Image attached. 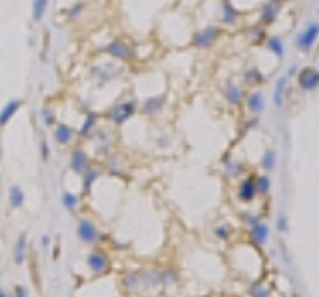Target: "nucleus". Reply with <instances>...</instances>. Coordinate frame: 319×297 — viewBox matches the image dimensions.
I'll list each match as a JSON object with an SVG mask.
<instances>
[{"mask_svg": "<svg viewBox=\"0 0 319 297\" xmlns=\"http://www.w3.org/2000/svg\"><path fill=\"white\" fill-rule=\"evenodd\" d=\"M138 114V100L136 98H124V100H118L116 104H112L106 112H104V118L116 126H124L126 122H130L134 116Z\"/></svg>", "mask_w": 319, "mask_h": 297, "instance_id": "f257e3e1", "label": "nucleus"}, {"mask_svg": "<svg viewBox=\"0 0 319 297\" xmlns=\"http://www.w3.org/2000/svg\"><path fill=\"white\" fill-rule=\"evenodd\" d=\"M104 52H106L110 58H114L116 62H122V64H130V62L136 58V52H134L132 44L126 42L124 38H114V40H110L108 44L104 46Z\"/></svg>", "mask_w": 319, "mask_h": 297, "instance_id": "f03ea898", "label": "nucleus"}, {"mask_svg": "<svg viewBox=\"0 0 319 297\" xmlns=\"http://www.w3.org/2000/svg\"><path fill=\"white\" fill-rule=\"evenodd\" d=\"M222 38V28L216 24H209L205 28H200L192 34V46L198 50H207Z\"/></svg>", "mask_w": 319, "mask_h": 297, "instance_id": "7ed1b4c3", "label": "nucleus"}, {"mask_svg": "<svg viewBox=\"0 0 319 297\" xmlns=\"http://www.w3.org/2000/svg\"><path fill=\"white\" fill-rule=\"evenodd\" d=\"M166 102H168V98H166V94H156V96H148V98H144L140 104H138V112L144 116H158L160 112H164V108H166Z\"/></svg>", "mask_w": 319, "mask_h": 297, "instance_id": "20e7f679", "label": "nucleus"}, {"mask_svg": "<svg viewBox=\"0 0 319 297\" xmlns=\"http://www.w3.org/2000/svg\"><path fill=\"white\" fill-rule=\"evenodd\" d=\"M319 38V22H311L303 32H299L296 38V48L299 52H309Z\"/></svg>", "mask_w": 319, "mask_h": 297, "instance_id": "39448f33", "label": "nucleus"}, {"mask_svg": "<svg viewBox=\"0 0 319 297\" xmlns=\"http://www.w3.org/2000/svg\"><path fill=\"white\" fill-rule=\"evenodd\" d=\"M297 86L303 92H315L319 88V70L311 66L297 70Z\"/></svg>", "mask_w": 319, "mask_h": 297, "instance_id": "423d86ee", "label": "nucleus"}, {"mask_svg": "<svg viewBox=\"0 0 319 297\" xmlns=\"http://www.w3.org/2000/svg\"><path fill=\"white\" fill-rule=\"evenodd\" d=\"M90 168V156L84 148H74L70 152V170L78 176H82Z\"/></svg>", "mask_w": 319, "mask_h": 297, "instance_id": "0eeeda50", "label": "nucleus"}, {"mask_svg": "<svg viewBox=\"0 0 319 297\" xmlns=\"http://www.w3.org/2000/svg\"><path fill=\"white\" fill-rule=\"evenodd\" d=\"M52 138L58 146H70L76 138V128H72L70 124H62V122H56L54 128H52Z\"/></svg>", "mask_w": 319, "mask_h": 297, "instance_id": "6e6552de", "label": "nucleus"}, {"mask_svg": "<svg viewBox=\"0 0 319 297\" xmlns=\"http://www.w3.org/2000/svg\"><path fill=\"white\" fill-rule=\"evenodd\" d=\"M116 74H118V68L110 66V64H108V66H106V64H96V66H92V78H94V82H96L98 88H102V86H106L108 82H112Z\"/></svg>", "mask_w": 319, "mask_h": 297, "instance_id": "1a4fd4ad", "label": "nucleus"}, {"mask_svg": "<svg viewBox=\"0 0 319 297\" xmlns=\"http://www.w3.org/2000/svg\"><path fill=\"white\" fill-rule=\"evenodd\" d=\"M78 237L82 244H96L100 237V231L96 228V224L92 220H80L78 222Z\"/></svg>", "mask_w": 319, "mask_h": 297, "instance_id": "9d476101", "label": "nucleus"}, {"mask_svg": "<svg viewBox=\"0 0 319 297\" xmlns=\"http://www.w3.org/2000/svg\"><path fill=\"white\" fill-rule=\"evenodd\" d=\"M220 22L224 26H235L240 22V12L231 0H220Z\"/></svg>", "mask_w": 319, "mask_h": 297, "instance_id": "9b49d317", "label": "nucleus"}, {"mask_svg": "<svg viewBox=\"0 0 319 297\" xmlns=\"http://www.w3.org/2000/svg\"><path fill=\"white\" fill-rule=\"evenodd\" d=\"M279 10H281V0H268L261 6V12H259V22H261V26L274 24L277 20Z\"/></svg>", "mask_w": 319, "mask_h": 297, "instance_id": "f8f14e48", "label": "nucleus"}, {"mask_svg": "<svg viewBox=\"0 0 319 297\" xmlns=\"http://www.w3.org/2000/svg\"><path fill=\"white\" fill-rule=\"evenodd\" d=\"M20 108H22V100H18V98H10V100L0 108V128L8 126L10 120L20 112Z\"/></svg>", "mask_w": 319, "mask_h": 297, "instance_id": "ddd939ff", "label": "nucleus"}, {"mask_svg": "<svg viewBox=\"0 0 319 297\" xmlns=\"http://www.w3.org/2000/svg\"><path fill=\"white\" fill-rule=\"evenodd\" d=\"M224 100L228 102L229 106H240L244 100H246V92L244 88L240 86V84H235V82H226V86H224Z\"/></svg>", "mask_w": 319, "mask_h": 297, "instance_id": "4468645a", "label": "nucleus"}, {"mask_svg": "<svg viewBox=\"0 0 319 297\" xmlns=\"http://www.w3.org/2000/svg\"><path fill=\"white\" fill-rule=\"evenodd\" d=\"M98 120H100L98 112H94V110H88V112L84 114V120H82L80 128L76 130V134H78L80 138H90L92 134L96 132V128H98Z\"/></svg>", "mask_w": 319, "mask_h": 297, "instance_id": "2eb2a0df", "label": "nucleus"}, {"mask_svg": "<svg viewBox=\"0 0 319 297\" xmlns=\"http://www.w3.org/2000/svg\"><path fill=\"white\" fill-rule=\"evenodd\" d=\"M246 108H248V112L253 116H259L263 110H265V96H263V92L255 90V92H250L248 96H246Z\"/></svg>", "mask_w": 319, "mask_h": 297, "instance_id": "dca6fc26", "label": "nucleus"}, {"mask_svg": "<svg viewBox=\"0 0 319 297\" xmlns=\"http://www.w3.org/2000/svg\"><path fill=\"white\" fill-rule=\"evenodd\" d=\"M88 267H90L92 274L96 275H102L108 272V267H110V263H108V257H106V253L102 252H92L88 255Z\"/></svg>", "mask_w": 319, "mask_h": 297, "instance_id": "f3484780", "label": "nucleus"}, {"mask_svg": "<svg viewBox=\"0 0 319 297\" xmlns=\"http://www.w3.org/2000/svg\"><path fill=\"white\" fill-rule=\"evenodd\" d=\"M287 88H289V78L283 74L275 80L274 84V106L275 108H283L285 104V96H287Z\"/></svg>", "mask_w": 319, "mask_h": 297, "instance_id": "a211bd4d", "label": "nucleus"}, {"mask_svg": "<svg viewBox=\"0 0 319 297\" xmlns=\"http://www.w3.org/2000/svg\"><path fill=\"white\" fill-rule=\"evenodd\" d=\"M250 226H251V239H253L257 246L265 244V241H268V235H270L268 224H263V222L255 220V218H250Z\"/></svg>", "mask_w": 319, "mask_h": 297, "instance_id": "6ab92c4d", "label": "nucleus"}, {"mask_svg": "<svg viewBox=\"0 0 319 297\" xmlns=\"http://www.w3.org/2000/svg\"><path fill=\"white\" fill-rule=\"evenodd\" d=\"M257 196V187H255V178H246L244 182L240 183V190H237V198L244 202V204H250L255 200Z\"/></svg>", "mask_w": 319, "mask_h": 297, "instance_id": "aec40b11", "label": "nucleus"}, {"mask_svg": "<svg viewBox=\"0 0 319 297\" xmlns=\"http://www.w3.org/2000/svg\"><path fill=\"white\" fill-rule=\"evenodd\" d=\"M102 176V168H88L84 174H82V192L84 194H90L92 185H94V182L98 180Z\"/></svg>", "mask_w": 319, "mask_h": 297, "instance_id": "412c9836", "label": "nucleus"}, {"mask_svg": "<svg viewBox=\"0 0 319 297\" xmlns=\"http://www.w3.org/2000/svg\"><path fill=\"white\" fill-rule=\"evenodd\" d=\"M8 204H10V207H14V209L24 206V192L18 183L10 185V190H8Z\"/></svg>", "mask_w": 319, "mask_h": 297, "instance_id": "4be33fe9", "label": "nucleus"}, {"mask_svg": "<svg viewBox=\"0 0 319 297\" xmlns=\"http://www.w3.org/2000/svg\"><path fill=\"white\" fill-rule=\"evenodd\" d=\"M48 2L50 0H32V22L34 24H40L44 20Z\"/></svg>", "mask_w": 319, "mask_h": 297, "instance_id": "5701e85b", "label": "nucleus"}, {"mask_svg": "<svg viewBox=\"0 0 319 297\" xmlns=\"http://www.w3.org/2000/svg\"><path fill=\"white\" fill-rule=\"evenodd\" d=\"M265 46H268V50L275 54L277 58H283V54H285V44H283V40L279 38V36H268L265 38Z\"/></svg>", "mask_w": 319, "mask_h": 297, "instance_id": "b1692460", "label": "nucleus"}, {"mask_svg": "<svg viewBox=\"0 0 319 297\" xmlns=\"http://www.w3.org/2000/svg\"><path fill=\"white\" fill-rule=\"evenodd\" d=\"M244 82L246 84H261L263 82V74H261V70L257 68V66H251V68L246 70V74H244Z\"/></svg>", "mask_w": 319, "mask_h": 297, "instance_id": "393cba45", "label": "nucleus"}, {"mask_svg": "<svg viewBox=\"0 0 319 297\" xmlns=\"http://www.w3.org/2000/svg\"><path fill=\"white\" fill-rule=\"evenodd\" d=\"M86 10V2H82V0H76V2H72L70 4V8L66 10V18L68 20H78L80 16H82V12Z\"/></svg>", "mask_w": 319, "mask_h": 297, "instance_id": "a878e982", "label": "nucleus"}, {"mask_svg": "<svg viewBox=\"0 0 319 297\" xmlns=\"http://www.w3.org/2000/svg\"><path fill=\"white\" fill-rule=\"evenodd\" d=\"M24 255H26V233H20V237L16 239V246H14V261L18 265L24 263Z\"/></svg>", "mask_w": 319, "mask_h": 297, "instance_id": "bb28decb", "label": "nucleus"}, {"mask_svg": "<svg viewBox=\"0 0 319 297\" xmlns=\"http://www.w3.org/2000/svg\"><path fill=\"white\" fill-rule=\"evenodd\" d=\"M38 114H40V120H42V124H44L46 128H54V124L58 122V120H56V112H54L50 106H42Z\"/></svg>", "mask_w": 319, "mask_h": 297, "instance_id": "cd10ccee", "label": "nucleus"}, {"mask_svg": "<svg viewBox=\"0 0 319 297\" xmlns=\"http://www.w3.org/2000/svg\"><path fill=\"white\" fill-rule=\"evenodd\" d=\"M60 202H62V206L66 207L68 211H74L76 207L80 206V200H78V196H76V194H72V192H62V196H60Z\"/></svg>", "mask_w": 319, "mask_h": 297, "instance_id": "c85d7f7f", "label": "nucleus"}, {"mask_svg": "<svg viewBox=\"0 0 319 297\" xmlns=\"http://www.w3.org/2000/svg\"><path fill=\"white\" fill-rule=\"evenodd\" d=\"M275 166H277V154H275L274 150H268L263 154V158H261V168L265 172H272V170H275Z\"/></svg>", "mask_w": 319, "mask_h": 297, "instance_id": "c756f323", "label": "nucleus"}, {"mask_svg": "<svg viewBox=\"0 0 319 297\" xmlns=\"http://www.w3.org/2000/svg\"><path fill=\"white\" fill-rule=\"evenodd\" d=\"M255 187H257V194L268 196L270 190H272V180H270V176H257V178H255Z\"/></svg>", "mask_w": 319, "mask_h": 297, "instance_id": "7c9ffc66", "label": "nucleus"}, {"mask_svg": "<svg viewBox=\"0 0 319 297\" xmlns=\"http://www.w3.org/2000/svg\"><path fill=\"white\" fill-rule=\"evenodd\" d=\"M250 36L253 42H261V40H265L268 38V34H265V30H263V26H253L250 30Z\"/></svg>", "mask_w": 319, "mask_h": 297, "instance_id": "2f4dec72", "label": "nucleus"}, {"mask_svg": "<svg viewBox=\"0 0 319 297\" xmlns=\"http://www.w3.org/2000/svg\"><path fill=\"white\" fill-rule=\"evenodd\" d=\"M251 297H270V289L263 287L261 283H255V285L251 287Z\"/></svg>", "mask_w": 319, "mask_h": 297, "instance_id": "473e14b6", "label": "nucleus"}, {"mask_svg": "<svg viewBox=\"0 0 319 297\" xmlns=\"http://www.w3.org/2000/svg\"><path fill=\"white\" fill-rule=\"evenodd\" d=\"M226 164H228V172H226L228 178H235V176L242 172V166H240L237 161H233V164H231V161H226Z\"/></svg>", "mask_w": 319, "mask_h": 297, "instance_id": "72a5a7b5", "label": "nucleus"}, {"mask_svg": "<svg viewBox=\"0 0 319 297\" xmlns=\"http://www.w3.org/2000/svg\"><path fill=\"white\" fill-rule=\"evenodd\" d=\"M40 156H42L44 161H48V158H50V146H48V142H46L44 138L40 140Z\"/></svg>", "mask_w": 319, "mask_h": 297, "instance_id": "f704fd0d", "label": "nucleus"}, {"mask_svg": "<svg viewBox=\"0 0 319 297\" xmlns=\"http://www.w3.org/2000/svg\"><path fill=\"white\" fill-rule=\"evenodd\" d=\"M216 235H218V239H228L229 228L228 226H218V228H216Z\"/></svg>", "mask_w": 319, "mask_h": 297, "instance_id": "c9c22d12", "label": "nucleus"}, {"mask_svg": "<svg viewBox=\"0 0 319 297\" xmlns=\"http://www.w3.org/2000/svg\"><path fill=\"white\" fill-rule=\"evenodd\" d=\"M14 297H28L26 287H22V285H16V287H14Z\"/></svg>", "mask_w": 319, "mask_h": 297, "instance_id": "e433bc0d", "label": "nucleus"}, {"mask_svg": "<svg viewBox=\"0 0 319 297\" xmlns=\"http://www.w3.org/2000/svg\"><path fill=\"white\" fill-rule=\"evenodd\" d=\"M168 144H170V136H168V134H162V136L158 138V146L160 148H166Z\"/></svg>", "mask_w": 319, "mask_h": 297, "instance_id": "4c0bfd02", "label": "nucleus"}, {"mask_svg": "<svg viewBox=\"0 0 319 297\" xmlns=\"http://www.w3.org/2000/svg\"><path fill=\"white\" fill-rule=\"evenodd\" d=\"M297 64H291V66H289V70H287V72H285V76H287V78H289V80H291V78H294V76H297Z\"/></svg>", "mask_w": 319, "mask_h": 297, "instance_id": "58836bf2", "label": "nucleus"}, {"mask_svg": "<svg viewBox=\"0 0 319 297\" xmlns=\"http://www.w3.org/2000/svg\"><path fill=\"white\" fill-rule=\"evenodd\" d=\"M277 229L279 231H285L287 226H285V215H279V220H277Z\"/></svg>", "mask_w": 319, "mask_h": 297, "instance_id": "ea45409f", "label": "nucleus"}, {"mask_svg": "<svg viewBox=\"0 0 319 297\" xmlns=\"http://www.w3.org/2000/svg\"><path fill=\"white\" fill-rule=\"evenodd\" d=\"M246 126H248V130H251V128H253V126H257V118H255V120H251V122H248V124H246Z\"/></svg>", "mask_w": 319, "mask_h": 297, "instance_id": "a19ab883", "label": "nucleus"}, {"mask_svg": "<svg viewBox=\"0 0 319 297\" xmlns=\"http://www.w3.org/2000/svg\"><path fill=\"white\" fill-rule=\"evenodd\" d=\"M42 246H44V248H48V246H50V237H48V235H44V237H42Z\"/></svg>", "mask_w": 319, "mask_h": 297, "instance_id": "79ce46f5", "label": "nucleus"}, {"mask_svg": "<svg viewBox=\"0 0 319 297\" xmlns=\"http://www.w3.org/2000/svg\"><path fill=\"white\" fill-rule=\"evenodd\" d=\"M0 297H8V293H6V291H4L2 287H0Z\"/></svg>", "mask_w": 319, "mask_h": 297, "instance_id": "37998d69", "label": "nucleus"}, {"mask_svg": "<svg viewBox=\"0 0 319 297\" xmlns=\"http://www.w3.org/2000/svg\"><path fill=\"white\" fill-rule=\"evenodd\" d=\"M0 160H2V148H0Z\"/></svg>", "mask_w": 319, "mask_h": 297, "instance_id": "c03bdc74", "label": "nucleus"}, {"mask_svg": "<svg viewBox=\"0 0 319 297\" xmlns=\"http://www.w3.org/2000/svg\"><path fill=\"white\" fill-rule=\"evenodd\" d=\"M317 14H319V6H317Z\"/></svg>", "mask_w": 319, "mask_h": 297, "instance_id": "a18cd8bd", "label": "nucleus"}]
</instances>
